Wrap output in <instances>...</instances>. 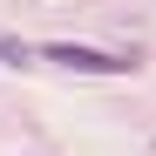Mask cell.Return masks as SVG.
I'll use <instances>...</instances> for the list:
<instances>
[{
	"label": "cell",
	"mask_w": 156,
	"mask_h": 156,
	"mask_svg": "<svg viewBox=\"0 0 156 156\" xmlns=\"http://www.w3.org/2000/svg\"><path fill=\"white\" fill-rule=\"evenodd\" d=\"M55 68H75V75H129L136 55H115V48H82V41H48L41 48Z\"/></svg>",
	"instance_id": "cell-1"
}]
</instances>
